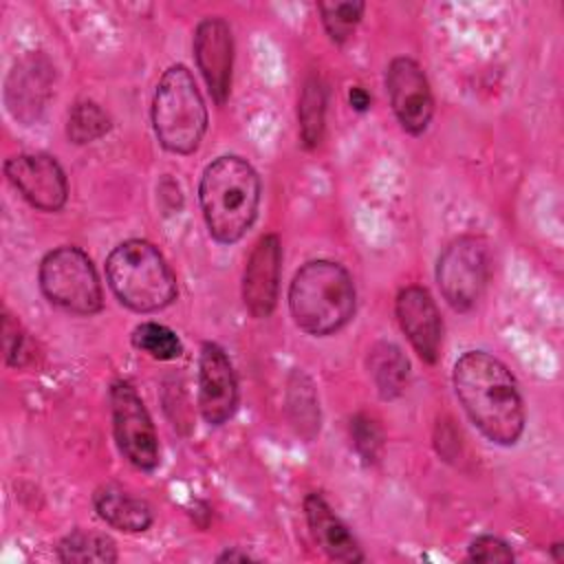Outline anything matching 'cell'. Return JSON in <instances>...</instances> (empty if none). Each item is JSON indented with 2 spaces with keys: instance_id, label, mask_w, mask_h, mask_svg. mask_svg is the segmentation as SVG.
Here are the masks:
<instances>
[{
  "instance_id": "1",
  "label": "cell",
  "mask_w": 564,
  "mask_h": 564,
  "mask_svg": "<svg viewBox=\"0 0 564 564\" xmlns=\"http://www.w3.org/2000/svg\"><path fill=\"white\" fill-rule=\"evenodd\" d=\"M454 390L471 423L496 445H513L524 430V408L516 379L485 350H467L454 364Z\"/></svg>"
},
{
  "instance_id": "2",
  "label": "cell",
  "mask_w": 564,
  "mask_h": 564,
  "mask_svg": "<svg viewBox=\"0 0 564 564\" xmlns=\"http://www.w3.org/2000/svg\"><path fill=\"white\" fill-rule=\"evenodd\" d=\"M205 225L214 240L231 245L253 225L260 205V178L240 156L225 154L212 161L198 185Z\"/></svg>"
},
{
  "instance_id": "3",
  "label": "cell",
  "mask_w": 564,
  "mask_h": 564,
  "mask_svg": "<svg viewBox=\"0 0 564 564\" xmlns=\"http://www.w3.org/2000/svg\"><path fill=\"white\" fill-rule=\"evenodd\" d=\"M289 311L297 328L324 337L344 328L355 313L350 273L333 260H311L289 286Z\"/></svg>"
},
{
  "instance_id": "4",
  "label": "cell",
  "mask_w": 564,
  "mask_h": 564,
  "mask_svg": "<svg viewBox=\"0 0 564 564\" xmlns=\"http://www.w3.org/2000/svg\"><path fill=\"white\" fill-rule=\"evenodd\" d=\"M106 278L121 304L137 313H154L176 297V278L148 240H126L106 260Z\"/></svg>"
},
{
  "instance_id": "5",
  "label": "cell",
  "mask_w": 564,
  "mask_h": 564,
  "mask_svg": "<svg viewBox=\"0 0 564 564\" xmlns=\"http://www.w3.org/2000/svg\"><path fill=\"white\" fill-rule=\"evenodd\" d=\"M152 126L159 143L174 154H192L207 130V108L192 73L170 66L154 90Z\"/></svg>"
},
{
  "instance_id": "6",
  "label": "cell",
  "mask_w": 564,
  "mask_h": 564,
  "mask_svg": "<svg viewBox=\"0 0 564 564\" xmlns=\"http://www.w3.org/2000/svg\"><path fill=\"white\" fill-rule=\"evenodd\" d=\"M40 289L46 300L75 315L101 311L104 295L90 258L77 247H57L40 262Z\"/></svg>"
},
{
  "instance_id": "7",
  "label": "cell",
  "mask_w": 564,
  "mask_h": 564,
  "mask_svg": "<svg viewBox=\"0 0 564 564\" xmlns=\"http://www.w3.org/2000/svg\"><path fill=\"white\" fill-rule=\"evenodd\" d=\"M489 280V251L476 236L449 242L436 264V282L454 311H469L482 295Z\"/></svg>"
},
{
  "instance_id": "8",
  "label": "cell",
  "mask_w": 564,
  "mask_h": 564,
  "mask_svg": "<svg viewBox=\"0 0 564 564\" xmlns=\"http://www.w3.org/2000/svg\"><path fill=\"white\" fill-rule=\"evenodd\" d=\"M112 430L119 452L139 469H154L159 465V441L154 423L137 394L126 381H115L110 388Z\"/></svg>"
},
{
  "instance_id": "9",
  "label": "cell",
  "mask_w": 564,
  "mask_h": 564,
  "mask_svg": "<svg viewBox=\"0 0 564 564\" xmlns=\"http://www.w3.org/2000/svg\"><path fill=\"white\" fill-rule=\"evenodd\" d=\"M390 106L410 134H421L434 115V99L423 68L410 57H394L386 70Z\"/></svg>"
},
{
  "instance_id": "10",
  "label": "cell",
  "mask_w": 564,
  "mask_h": 564,
  "mask_svg": "<svg viewBox=\"0 0 564 564\" xmlns=\"http://www.w3.org/2000/svg\"><path fill=\"white\" fill-rule=\"evenodd\" d=\"M13 187L42 212H57L66 205L68 181L62 165L48 154H18L4 163Z\"/></svg>"
},
{
  "instance_id": "11",
  "label": "cell",
  "mask_w": 564,
  "mask_h": 564,
  "mask_svg": "<svg viewBox=\"0 0 564 564\" xmlns=\"http://www.w3.org/2000/svg\"><path fill=\"white\" fill-rule=\"evenodd\" d=\"M238 405V381L227 352L218 344H203L198 357V410L209 425L229 421Z\"/></svg>"
},
{
  "instance_id": "12",
  "label": "cell",
  "mask_w": 564,
  "mask_h": 564,
  "mask_svg": "<svg viewBox=\"0 0 564 564\" xmlns=\"http://www.w3.org/2000/svg\"><path fill=\"white\" fill-rule=\"evenodd\" d=\"M194 57L198 70L218 106L229 97L231 66H234V37L223 18H205L194 31Z\"/></svg>"
},
{
  "instance_id": "13",
  "label": "cell",
  "mask_w": 564,
  "mask_h": 564,
  "mask_svg": "<svg viewBox=\"0 0 564 564\" xmlns=\"http://www.w3.org/2000/svg\"><path fill=\"white\" fill-rule=\"evenodd\" d=\"M282 247L275 234L262 236L249 253L242 273V302L253 317H269L280 291Z\"/></svg>"
},
{
  "instance_id": "14",
  "label": "cell",
  "mask_w": 564,
  "mask_h": 564,
  "mask_svg": "<svg viewBox=\"0 0 564 564\" xmlns=\"http://www.w3.org/2000/svg\"><path fill=\"white\" fill-rule=\"evenodd\" d=\"M394 311L399 326L416 355L423 361L434 364L441 352L443 324L432 295L423 286H405L397 295Z\"/></svg>"
},
{
  "instance_id": "15",
  "label": "cell",
  "mask_w": 564,
  "mask_h": 564,
  "mask_svg": "<svg viewBox=\"0 0 564 564\" xmlns=\"http://www.w3.org/2000/svg\"><path fill=\"white\" fill-rule=\"evenodd\" d=\"M51 64L42 55H26L20 59L7 77L4 101L13 119L31 123L44 110V104L51 93Z\"/></svg>"
},
{
  "instance_id": "16",
  "label": "cell",
  "mask_w": 564,
  "mask_h": 564,
  "mask_svg": "<svg viewBox=\"0 0 564 564\" xmlns=\"http://www.w3.org/2000/svg\"><path fill=\"white\" fill-rule=\"evenodd\" d=\"M304 516L317 546L335 562H364V551L355 535L341 522V518L330 509V505L319 494H308L304 498Z\"/></svg>"
},
{
  "instance_id": "17",
  "label": "cell",
  "mask_w": 564,
  "mask_h": 564,
  "mask_svg": "<svg viewBox=\"0 0 564 564\" xmlns=\"http://www.w3.org/2000/svg\"><path fill=\"white\" fill-rule=\"evenodd\" d=\"M93 502H95L97 516L112 529H119L126 533H139L152 524L150 505L123 491L121 487L106 485L97 489Z\"/></svg>"
},
{
  "instance_id": "18",
  "label": "cell",
  "mask_w": 564,
  "mask_h": 564,
  "mask_svg": "<svg viewBox=\"0 0 564 564\" xmlns=\"http://www.w3.org/2000/svg\"><path fill=\"white\" fill-rule=\"evenodd\" d=\"M368 372L383 399L403 394L410 379V361L392 341H379L368 352Z\"/></svg>"
},
{
  "instance_id": "19",
  "label": "cell",
  "mask_w": 564,
  "mask_h": 564,
  "mask_svg": "<svg viewBox=\"0 0 564 564\" xmlns=\"http://www.w3.org/2000/svg\"><path fill=\"white\" fill-rule=\"evenodd\" d=\"M286 412L295 432L311 441L319 432V405L313 381L302 372L293 370L286 386Z\"/></svg>"
},
{
  "instance_id": "20",
  "label": "cell",
  "mask_w": 564,
  "mask_h": 564,
  "mask_svg": "<svg viewBox=\"0 0 564 564\" xmlns=\"http://www.w3.org/2000/svg\"><path fill=\"white\" fill-rule=\"evenodd\" d=\"M57 557L62 562H101V564H110L117 562V546L112 542V538H108L106 533L99 531H84V529H75L70 531L57 546Z\"/></svg>"
},
{
  "instance_id": "21",
  "label": "cell",
  "mask_w": 564,
  "mask_h": 564,
  "mask_svg": "<svg viewBox=\"0 0 564 564\" xmlns=\"http://www.w3.org/2000/svg\"><path fill=\"white\" fill-rule=\"evenodd\" d=\"M326 119V88L319 77H308L302 86V95L297 101V121H300V139L306 148H315L324 134Z\"/></svg>"
},
{
  "instance_id": "22",
  "label": "cell",
  "mask_w": 564,
  "mask_h": 564,
  "mask_svg": "<svg viewBox=\"0 0 564 564\" xmlns=\"http://www.w3.org/2000/svg\"><path fill=\"white\" fill-rule=\"evenodd\" d=\"M110 130V117L95 101H77L66 121V137L77 143H93Z\"/></svg>"
},
{
  "instance_id": "23",
  "label": "cell",
  "mask_w": 564,
  "mask_h": 564,
  "mask_svg": "<svg viewBox=\"0 0 564 564\" xmlns=\"http://www.w3.org/2000/svg\"><path fill=\"white\" fill-rule=\"evenodd\" d=\"M132 344L159 361H172L181 357L183 344L174 330L156 322H143L132 330Z\"/></svg>"
},
{
  "instance_id": "24",
  "label": "cell",
  "mask_w": 564,
  "mask_h": 564,
  "mask_svg": "<svg viewBox=\"0 0 564 564\" xmlns=\"http://www.w3.org/2000/svg\"><path fill=\"white\" fill-rule=\"evenodd\" d=\"M317 9L322 13V24L330 35V40L341 44L352 35L355 26L359 24L366 11V4L364 2H319Z\"/></svg>"
},
{
  "instance_id": "25",
  "label": "cell",
  "mask_w": 564,
  "mask_h": 564,
  "mask_svg": "<svg viewBox=\"0 0 564 564\" xmlns=\"http://www.w3.org/2000/svg\"><path fill=\"white\" fill-rule=\"evenodd\" d=\"M350 438H352V445H355L357 454L366 463H375L379 458L381 447H383V436H381V430L377 427V423L370 416L357 414L350 421Z\"/></svg>"
},
{
  "instance_id": "26",
  "label": "cell",
  "mask_w": 564,
  "mask_h": 564,
  "mask_svg": "<svg viewBox=\"0 0 564 564\" xmlns=\"http://www.w3.org/2000/svg\"><path fill=\"white\" fill-rule=\"evenodd\" d=\"M469 560L471 562H511L513 551L507 542L496 535H478L469 544Z\"/></svg>"
},
{
  "instance_id": "27",
  "label": "cell",
  "mask_w": 564,
  "mask_h": 564,
  "mask_svg": "<svg viewBox=\"0 0 564 564\" xmlns=\"http://www.w3.org/2000/svg\"><path fill=\"white\" fill-rule=\"evenodd\" d=\"M2 344H4V361L9 366H20L24 355V335L13 315H2Z\"/></svg>"
},
{
  "instance_id": "28",
  "label": "cell",
  "mask_w": 564,
  "mask_h": 564,
  "mask_svg": "<svg viewBox=\"0 0 564 564\" xmlns=\"http://www.w3.org/2000/svg\"><path fill=\"white\" fill-rule=\"evenodd\" d=\"M348 101H350V106H352L355 110L364 112V110H368V106H370V95H368L361 86H352V88L348 90Z\"/></svg>"
},
{
  "instance_id": "29",
  "label": "cell",
  "mask_w": 564,
  "mask_h": 564,
  "mask_svg": "<svg viewBox=\"0 0 564 564\" xmlns=\"http://www.w3.org/2000/svg\"><path fill=\"white\" fill-rule=\"evenodd\" d=\"M247 562L249 560V555L247 553H238V551H227V553H223L220 557H218V562Z\"/></svg>"
},
{
  "instance_id": "30",
  "label": "cell",
  "mask_w": 564,
  "mask_h": 564,
  "mask_svg": "<svg viewBox=\"0 0 564 564\" xmlns=\"http://www.w3.org/2000/svg\"><path fill=\"white\" fill-rule=\"evenodd\" d=\"M560 549H562V544H553V546H551V551H553V557H555V560H562Z\"/></svg>"
}]
</instances>
